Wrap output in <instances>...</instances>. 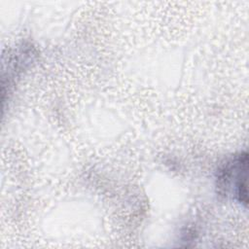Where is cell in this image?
Here are the masks:
<instances>
[{
    "mask_svg": "<svg viewBox=\"0 0 249 249\" xmlns=\"http://www.w3.org/2000/svg\"><path fill=\"white\" fill-rule=\"evenodd\" d=\"M247 170L248 156L246 153L235 156L220 169L218 187L225 195L231 193L244 205L247 204Z\"/></svg>",
    "mask_w": 249,
    "mask_h": 249,
    "instance_id": "obj_1",
    "label": "cell"
}]
</instances>
